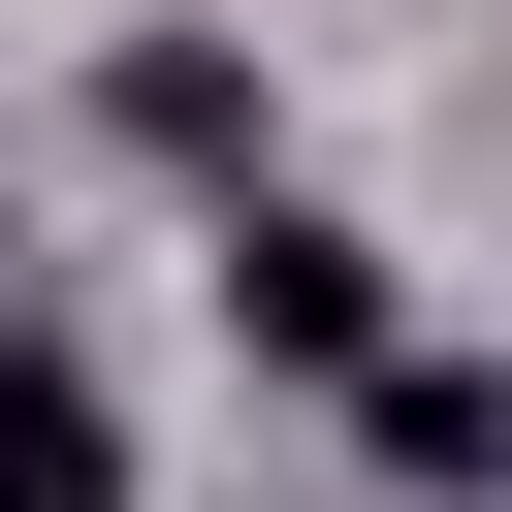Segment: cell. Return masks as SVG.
<instances>
[{"label": "cell", "instance_id": "cell-1", "mask_svg": "<svg viewBox=\"0 0 512 512\" xmlns=\"http://www.w3.org/2000/svg\"><path fill=\"white\" fill-rule=\"evenodd\" d=\"M224 320H256V352H288V384H352V352H384V256H352V224H288V192H256V224H224Z\"/></svg>", "mask_w": 512, "mask_h": 512}, {"label": "cell", "instance_id": "cell-2", "mask_svg": "<svg viewBox=\"0 0 512 512\" xmlns=\"http://www.w3.org/2000/svg\"><path fill=\"white\" fill-rule=\"evenodd\" d=\"M0 512H128V416H96V352H32V320H0Z\"/></svg>", "mask_w": 512, "mask_h": 512}, {"label": "cell", "instance_id": "cell-3", "mask_svg": "<svg viewBox=\"0 0 512 512\" xmlns=\"http://www.w3.org/2000/svg\"><path fill=\"white\" fill-rule=\"evenodd\" d=\"M352 448H384V480H512V384H480V352H352Z\"/></svg>", "mask_w": 512, "mask_h": 512}, {"label": "cell", "instance_id": "cell-4", "mask_svg": "<svg viewBox=\"0 0 512 512\" xmlns=\"http://www.w3.org/2000/svg\"><path fill=\"white\" fill-rule=\"evenodd\" d=\"M96 128H128V160H192V192H224V160H256V64H224V32H128V96H96Z\"/></svg>", "mask_w": 512, "mask_h": 512}]
</instances>
